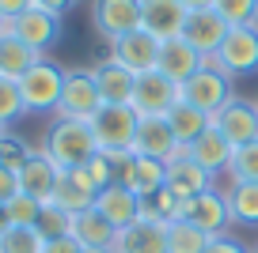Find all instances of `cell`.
Here are the masks:
<instances>
[{
    "mask_svg": "<svg viewBox=\"0 0 258 253\" xmlns=\"http://www.w3.org/2000/svg\"><path fill=\"white\" fill-rule=\"evenodd\" d=\"M95 197H99V185L88 178V170H64L57 178V193H53V204L64 208L69 215H80L88 208H95Z\"/></svg>",
    "mask_w": 258,
    "mask_h": 253,
    "instance_id": "20",
    "label": "cell"
},
{
    "mask_svg": "<svg viewBox=\"0 0 258 253\" xmlns=\"http://www.w3.org/2000/svg\"><path fill=\"white\" fill-rule=\"evenodd\" d=\"M64 34V16H53V12H42V8H27L23 16L16 19V38L27 42L34 53L46 57V49H53Z\"/></svg>",
    "mask_w": 258,
    "mask_h": 253,
    "instance_id": "13",
    "label": "cell"
},
{
    "mask_svg": "<svg viewBox=\"0 0 258 253\" xmlns=\"http://www.w3.org/2000/svg\"><path fill=\"white\" fill-rule=\"evenodd\" d=\"M84 170H88V178H91V182L99 185V189L114 185V166H110V155H103V151H99V155L91 159V163L84 166Z\"/></svg>",
    "mask_w": 258,
    "mask_h": 253,
    "instance_id": "36",
    "label": "cell"
},
{
    "mask_svg": "<svg viewBox=\"0 0 258 253\" xmlns=\"http://www.w3.org/2000/svg\"><path fill=\"white\" fill-rule=\"evenodd\" d=\"M12 197H19V174L0 166V204H8Z\"/></svg>",
    "mask_w": 258,
    "mask_h": 253,
    "instance_id": "38",
    "label": "cell"
},
{
    "mask_svg": "<svg viewBox=\"0 0 258 253\" xmlns=\"http://www.w3.org/2000/svg\"><path fill=\"white\" fill-rule=\"evenodd\" d=\"M16 83H19V95H23L27 117H57L61 91H64V68L61 64H53L49 57H38V64H31Z\"/></svg>",
    "mask_w": 258,
    "mask_h": 253,
    "instance_id": "2",
    "label": "cell"
},
{
    "mask_svg": "<svg viewBox=\"0 0 258 253\" xmlns=\"http://www.w3.org/2000/svg\"><path fill=\"white\" fill-rule=\"evenodd\" d=\"M42 53H34L27 42L16 38V19H4V27H0V76L8 79H19L31 64H38Z\"/></svg>",
    "mask_w": 258,
    "mask_h": 253,
    "instance_id": "23",
    "label": "cell"
},
{
    "mask_svg": "<svg viewBox=\"0 0 258 253\" xmlns=\"http://www.w3.org/2000/svg\"><path fill=\"white\" fill-rule=\"evenodd\" d=\"M232 223L239 227H258V182H232L224 189Z\"/></svg>",
    "mask_w": 258,
    "mask_h": 253,
    "instance_id": "27",
    "label": "cell"
},
{
    "mask_svg": "<svg viewBox=\"0 0 258 253\" xmlns=\"http://www.w3.org/2000/svg\"><path fill=\"white\" fill-rule=\"evenodd\" d=\"M80 249H84V245L76 242L73 234H64V238H49V242H46V249H42V253H80Z\"/></svg>",
    "mask_w": 258,
    "mask_h": 253,
    "instance_id": "39",
    "label": "cell"
},
{
    "mask_svg": "<svg viewBox=\"0 0 258 253\" xmlns=\"http://www.w3.org/2000/svg\"><path fill=\"white\" fill-rule=\"evenodd\" d=\"M27 117V106H23V95H19V83L8 76H0V125L8 129L12 121Z\"/></svg>",
    "mask_w": 258,
    "mask_h": 253,
    "instance_id": "31",
    "label": "cell"
},
{
    "mask_svg": "<svg viewBox=\"0 0 258 253\" xmlns=\"http://www.w3.org/2000/svg\"><path fill=\"white\" fill-rule=\"evenodd\" d=\"M205 245H209V234H202L194 223H167V253H205Z\"/></svg>",
    "mask_w": 258,
    "mask_h": 253,
    "instance_id": "28",
    "label": "cell"
},
{
    "mask_svg": "<svg viewBox=\"0 0 258 253\" xmlns=\"http://www.w3.org/2000/svg\"><path fill=\"white\" fill-rule=\"evenodd\" d=\"M0 27H4V16H0Z\"/></svg>",
    "mask_w": 258,
    "mask_h": 253,
    "instance_id": "47",
    "label": "cell"
},
{
    "mask_svg": "<svg viewBox=\"0 0 258 253\" xmlns=\"http://www.w3.org/2000/svg\"><path fill=\"white\" fill-rule=\"evenodd\" d=\"M163 121L171 125V133H175L178 148H190V144L198 140L202 133H209V129H213V117H209V113H202V110H194L190 102H178Z\"/></svg>",
    "mask_w": 258,
    "mask_h": 253,
    "instance_id": "26",
    "label": "cell"
},
{
    "mask_svg": "<svg viewBox=\"0 0 258 253\" xmlns=\"http://www.w3.org/2000/svg\"><path fill=\"white\" fill-rule=\"evenodd\" d=\"M213 129H217L232 148H247V144H254L258 140V102H243V98L228 102L224 110L213 117Z\"/></svg>",
    "mask_w": 258,
    "mask_h": 253,
    "instance_id": "14",
    "label": "cell"
},
{
    "mask_svg": "<svg viewBox=\"0 0 258 253\" xmlns=\"http://www.w3.org/2000/svg\"><path fill=\"white\" fill-rule=\"evenodd\" d=\"M137 121L141 117L133 106H103L88 125H91V136H95L99 151H133Z\"/></svg>",
    "mask_w": 258,
    "mask_h": 253,
    "instance_id": "4",
    "label": "cell"
},
{
    "mask_svg": "<svg viewBox=\"0 0 258 253\" xmlns=\"http://www.w3.org/2000/svg\"><path fill=\"white\" fill-rule=\"evenodd\" d=\"M228 31H232V27L224 23V16H220L217 8H198V12L186 16V27H182L178 38H186L202 57H213L220 49V42H224Z\"/></svg>",
    "mask_w": 258,
    "mask_h": 253,
    "instance_id": "17",
    "label": "cell"
},
{
    "mask_svg": "<svg viewBox=\"0 0 258 253\" xmlns=\"http://www.w3.org/2000/svg\"><path fill=\"white\" fill-rule=\"evenodd\" d=\"M4 212H8V227H34L42 215V204L34 197H27V193H19V197H12L4 204Z\"/></svg>",
    "mask_w": 258,
    "mask_h": 253,
    "instance_id": "33",
    "label": "cell"
},
{
    "mask_svg": "<svg viewBox=\"0 0 258 253\" xmlns=\"http://www.w3.org/2000/svg\"><path fill=\"white\" fill-rule=\"evenodd\" d=\"M91 76H95V87H99L103 106H133V83H137L133 72H125L121 64H114L110 57H106L103 64L91 68Z\"/></svg>",
    "mask_w": 258,
    "mask_h": 253,
    "instance_id": "21",
    "label": "cell"
},
{
    "mask_svg": "<svg viewBox=\"0 0 258 253\" xmlns=\"http://www.w3.org/2000/svg\"><path fill=\"white\" fill-rule=\"evenodd\" d=\"M4 133H8V129H4V125H0V136H4Z\"/></svg>",
    "mask_w": 258,
    "mask_h": 253,
    "instance_id": "46",
    "label": "cell"
},
{
    "mask_svg": "<svg viewBox=\"0 0 258 253\" xmlns=\"http://www.w3.org/2000/svg\"><path fill=\"white\" fill-rule=\"evenodd\" d=\"M232 151H235L232 144H228L217 129H209V133H202L190 148H186V155L202 166L209 178H217V174H228V166H232Z\"/></svg>",
    "mask_w": 258,
    "mask_h": 253,
    "instance_id": "22",
    "label": "cell"
},
{
    "mask_svg": "<svg viewBox=\"0 0 258 253\" xmlns=\"http://www.w3.org/2000/svg\"><path fill=\"white\" fill-rule=\"evenodd\" d=\"M31 151H34V148H27L19 136H12V133L0 136V166H4V170H12V174H19V170L27 166Z\"/></svg>",
    "mask_w": 258,
    "mask_h": 253,
    "instance_id": "35",
    "label": "cell"
},
{
    "mask_svg": "<svg viewBox=\"0 0 258 253\" xmlns=\"http://www.w3.org/2000/svg\"><path fill=\"white\" fill-rule=\"evenodd\" d=\"M8 230V212H4V204H0V234Z\"/></svg>",
    "mask_w": 258,
    "mask_h": 253,
    "instance_id": "43",
    "label": "cell"
},
{
    "mask_svg": "<svg viewBox=\"0 0 258 253\" xmlns=\"http://www.w3.org/2000/svg\"><path fill=\"white\" fill-rule=\"evenodd\" d=\"M250 27H254V31H258V12H254V23H250Z\"/></svg>",
    "mask_w": 258,
    "mask_h": 253,
    "instance_id": "45",
    "label": "cell"
},
{
    "mask_svg": "<svg viewBox=\"0 0 258 253\" xmlns=\"http://www.w3.org/2000/svg\"><path fill=\"white\" fill-rule=\"evenodd\" d=\"M133 155L156 159V163H175V159L186 155V148H178L175 133L163 117H141L137 121V136H133Z\"/></svg>",
    "mask_w": 258,
    "mask_h": 253,
    "instance_id": "9",
    "label": "cell"
},
{
    "mask_svg": "<svg viewBox=\"0 0 258 253\" xmlns=\"http://www.w3.org/2000/svg\"><path fill=\"white\" fill-rule=\"evenodd\" d=\"M34 227H38V234L46 238V242L49 238H64V234H73V215L49 200V204H42V215H38Z\"/></svg>",
    "mask_w": 258,
    "mask_h": 253,
    "instance_id": "30",
    "label": "cell"
},
{
    "mask_svg": "<svg viewBox=\"0 0 258 253\" xmlns=\"http://www.w3.org/2000/svg\"><path fill=\"white\" fill-rule=\"evenodd\" d=\"M167 189L175 193L178 200H194L198 193L213 189V178L205 174L190 155H182V159H175V163H167Z\"/></svg>",
    "mask_w": 258,
    "mask_h": 253,
    "instance_id": "24",
    "label": "cell"
},
{
    "mask_svg": "<svg viewBox=\"0 0 258 253\" xmlns=\"http://www.w3.org/2000/svg\"><path fill=\"white\" fill-rule=\"evenodd\" d=\"M103 110V98H99L95 76L88 68H69L64 72V91H61V106H57V117L69 121H91Z\"/></svg>",
    "mask_w": 258,
    "mask_h": 253,
    "instance_id": "6",
    "label": "cell"
},
{
    "mask_svg": "<svg viewBox=\"0 0 258 253\" xmlns=\"http://www.w3.org/2000/svg\"><path fill=\"white\" fill-rule=\"evenodd\" d=\"M213 68H220L228 79L258 72V31L254 27H232L220 42V49L209 57Z\"/></svg>",
    "mask_w": 258,
    "mask_h": 253,
    "instance_id": "3",
    "label": "cell"
},
{
    "mask_svg": "<svg viewBox=\"0 0 258 253\" xmlns=\"http://www.w3.org/2000/svg\"><path fill=\"white\" fill-rule=\"evenodd\" d=\"M182 102V87L171 83L163 72H145L133 83V110L137 117H167Z\"/></svg>",
    "mask_w": 258,
    "mask_h": 253,
    "instance_id": "7",
    "label": "cell"
},
{
    "mask_svg": "<svg viewBox=\"0 0 258 253\" xmlns=\"http://www.w3.org/2000/svg\"><path fill=\"white\" fill-rule=\"evenodd\" d=\"M186 12H198V8H213V0H182Z\"/></svg>",
    "mask_w": 258,
    "mask_h": 253,
    "instance_id": "42",
    "label": "cell"
},
{
    "mask_svg": "<svg viewBox=\"0 0 258 253\" xmlns=\"http://www.w3.org/2000/svg\"><path fill=\"white\" fill-rule=\"evenodd\" d=\"M182 219H186V223H194V227L202 230V234H209V238L228 234V227H232L228 197H224L220 189H205V193H198L194 200H186V204H182Z\"/></svg>",
    "mask_w": 258,
    "mask_h": 253,
    "instance_id": "8",
    "label": "cell"
},
{
    "mask_svg": "<svg viewBox=\"0 0 258 253\" xmlns=\"http://www.w3.org/2000/svg\"><path fill=\"white\" fill-rule=\"evenodd\" d=\"M91 27L106 42H118L121 34L141 27V0H95L91 4Z\"/></svg>",
    "mask_w": 258,
    "mask_h": 253,
    "instance_id": "11",
    "label": "cell"
},
{
    "mask_svg": "<svg viewBox=\"0 0 258 253\" xmlns=\"http://www.w3.org/2000/svg\"><path fill=\"white\" fill-rule=\"evenodd\" d=\"M213 8L224 16L228 27H250L258 12V0H213Z\"/></svg>",
    "mask_w": 258,
    "mask_h": 253,
    "instance_id": "34",
    "label": "cell"
},
{
    "mask_svg": "<svg viewBox=\"0 0 258 253\" xmlns=\"http://www.w3.org/2000/svg\"><path fill=\"white\" fill-rule=\"evenodd\" d=\"M114 253H167V223L141 215L133 227L114 234Z\"/></svg>",
    "mask_w": 258,
    "mask_h": 253,
    "instance_id": "18",
    "label": "cell"
},
{
    "mask_svg": "<svg viewBox=\"0 0 258 253\" xmlns=\"http://www.w3.org/2000/svg\"><path fill=\"white\" fill-rule=\"evenodd\" d=\"M57 178H61V170L49 163L46 151H31L27 166L19 170V193L34 197L38 204H49V200H53V193H57Z\"/></svg>",
    "mask_w": 258,
    "mask_h": 253,
    "instance_id": "19",
    "label": "cell"
},
{
    "mask_svg": "<svg viewBox=\"0 0 258 253\" xmlns=\"http://www.w3.org/2000/svg\"><path fill=\"white\" fill-rule=\"evenodd\" d=\"M114 234H118V230H114L95 208L73 215V238L84 245V249H114Z\"/></svg>",
    "mask_w": 258,
    "mask_h": 253,
    "instance_id": "25",
    "label": "cell"
},
{
    "mask_svg": "<svg viewBox=\"0 0 258 253\" xmlns=\"http://www.w3.org/2000/svg\"><path fill=\"white\" fill-rule=\"evenodd\" d=\"M186 16L182 0H141V31H148L156 42H171L182 34Z\"/></svg>",
    "mask_w": 258,
    "mask_h": 253,
    "instance_id": "16",
    "label": "cell"
},
{
    "mask_svg": "<svg viewBox=\"0 0 258 253\" xmlns=\"http://www.w3.org/2000/svg\"><path fill=\"white\" fill-rule=\"evenodd\" d=\"M95 212L103 215L114 230H125V227H133V223L145 215V200L129 189V185H118V182H114V185H106V189H99Z\"/></svg>",
    "mask_w": 258,
    "mask_h": 253,
    "instance_id": "12",
    "label": "cell"
},
{
    "mask_svg": "<svg viewBox=\"0 0 258 253\" xmlns=\"http://www.w3.org/2000/svg\"><path fill=\"white\" fill-rule=\"evenodd\" d=\"M110 61L121 64L133 76H145V72H156V61H160V42L148 31H129L121 34L118 42H110Z\"/></svg>",
    "mask_w": 258,
    "mask_h": 253,
    "instance_id": "10",
    "label": "cell"
},
{
    "mask_svg": "<svg viewBox=\"0 0 258 253\" xmlns=\"http://www.w3.org/2000/svg\"><path fill=\"white\" fill-rule=\"evenodd\" d=\"M250 253H258V245H254V249H250Z\"/></svg>",
    "mask_w": 258,
    "mask_h": 253,
    "instance_id": "48",
    "label": "cell"
},
{
    "mask_svg": "<svg viewBox=\"0 0 258 253\" xmlns=\"http://www.w3.org/2000/svg\"><path fill=\"white\" fill-rule=\"evenodd\" d=\"M27 8H31V0H0V16L4 19H19Z\"/></svg>",
    "mask_w": 258,
    "mask_h": 253,
    "instance_id": "41",
    "label": "cell"
},
{
    "mask_svg": "<svg viewBox=\"0 0 258 253\" xmlns=\"http://www.w3.org/2000/svg\"><path fill=\"white\" fill-rule=\"evenodd\" d=\"M232 182H258V140L247 144V148L232 151V166H228Z\"/></svg>",
    "mask_w": 258,
    "mask_h": 253,
    "instance_id": "32",
    "label": "cell"
},
{
    "mask_svg": "<svg viewBox=\"0 0 258 253\" xmlns=\"http://www.w3.org/2000/svg\"><path fill=\"white\" fill-rule=\"evenodd\" d=\"M42 151L49 155V163L57 170H84L91 159L99 155V144L91 136V125L88 121H69V117H53L46 129V144Z\"/></svg>",
    "mask_w": 258,
    "mask_h": 253,
    "instance_id": "1",
    "label": "cell"
},
{
    "mask_svg": "<svg viewBox=\"0 0 258 253\" xmlns=\"http://www.w3.org/2000/svg\"><path fill=\"white\" fill-rule=\"evenodd\" d=\"M209 64V57H202L198 49L190 46L186 38H171V42H160V61H156V72L171 79V83H190L198 72Z\"/></svg>",
    "mask_w": 258,
    "mask_h": 253,
    "instance_id": "15",
    "label": "cell"
},
{
    "mask_svg": "<svg viewBox=\"0 0 258 253\" xmlns=\"http://www.w3.org/2000/svg\"><path fill=\"white\" fill-rule=\"evenodd\" d=\"M76 0H31V8H42V12H53V16H64Z\"/></svg>",
    "mask_w": 258,
    "mask_h": 253,
    "instance_id": "40",
    "label": "cell"
},
{
    "mask_svg": "<svg viewBox=\"0 0 258 253\" xmlns=\"http://www.w3.org/2000/svg\"><path fill=\"white\" fill-rule=\"evenodd\" d=\"M80 253H114V249H80Z\"/></svg>",
    "mask_w": 258,
    "mask_h": 253,
    "instance_id": "44",
    "label": "cell"
},
{
    "mask_svg": "<svg viewBox=\"0 0 258 253\" xmlns=\"http://www.w3.org/2000/svg\"><path fill=\"white\" fill-rule=\"evenodd\" d=\"M205 253H250V249L239 242V238H232V234H220V238H209Z\"/></svg>",
    "mask_w": 258,
    "mask_h": 253,
    "instance_id": "37",
    "label": "cell"
},
{
    "mask_svg": "<svg viewBox=\"0 0 258 253\" xmlns=\"http://www.w3.org/2000/svg\"><path fill=\"white\" fill-rule=\"evenodd\" d=\"M46 238L38 234V227H8L0 234V253H42Z\"/></svg>",
    "mask_w": 258,
    "mask_h": 253,
    "instance_id": "29",
    "label": "cell"
},
{
    "mask_svg": "<svg viewBox=\"0 0 258 253\" xmlns=\"http://www.w3.org/2000/svg\"><path fill=\"white\" fill-rule=\"evenodd\" d=\"M182 102H190L194 110H202V113H209V117H217L228 102H235L232 79H228L220 68L205 64V68L198 72L190 83H182Z\"/></svg>",
    "mask_w": 258,
    "mask_h": 253,
    "instance_id": "5",
    "label": "cell"
}]
</instances>
